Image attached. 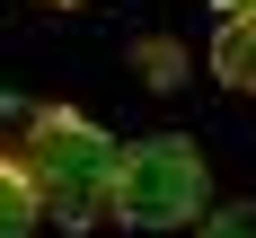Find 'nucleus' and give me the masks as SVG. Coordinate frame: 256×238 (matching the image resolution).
Returning a JSON list of instances; mask_svg holds the SVG:
<instances>
[{"mask_svg":"<svg viewBox=\"0 0 256 238\" xmlns=\"http://www.w3.org/2000/svg\"><path fill=\"white\" fill-rule=\"evenodd\" d=\"M115 221L124 230H204L212 221V168L186 132H142L124 141V168H115Z\"/></svg>","mask_w":256,"mask_h":238,"instance_id":"obj_2","label":"nucleus"},{"mask_svg":"<svg viewBox=\"0 0 256 238\" xmlns=\"http://www.w3.org/2000/svg\"><path fill=\"white\" fill-rule=\"evenodd\" d=\"M212 9H221V18H256V0H212Z\"/></svg>","mask_w":256,"mask_h":238,"instance_id":"obj_6","label":"nucleus"},{"mask_svg":"<svg viewBox=\"0 0 256 238\" xmlns=\"http://www.w3.org/2000/svg\"><path fill=\"white\" fill-rule=\"evenodd\" d=\"M36 185L26 177H9V168H0V238H36Z\"/></svg>","mask_w":256,"mask_h":238,"instance_id":"obj_4","label":"nucleus"},{"mask_svg":"<svg viewBox=\"0 0 256 238\" xmlns=\"http://www.w3.org/2000/svg\"><path fill=\"white\" fill-rule=\"evenodd\" d=\"M53 9H80V0H53Z\"/></svg>","mask_w":256,"mask_h":238,"instance_id":"obj_7","label":"nucleus"},{"mask_svg":"<svg viewBox=\"0 0 256 238\" xmlns=\"http://www.w3.org/2000/svg\"><path fill=\"white\" fill-rule=\"evenodd\" d=\"M18 115V132H9V177L36 185V203H44V221H62V230H98L106 212H115V168H124V150L106 141L88 115H71V106H9Z\"/></svg>","mask_w":256,"mask_h":238,"instance_id":"obj_1","label":"nucleus"},{"mask_svg":"<svg viewBox=\"0 0 256 238\" xmlns=\"http://www.w3.org/2000/svg\"><path fill=\"white\" fill-rule=\"evenodd\" d=\"M194 238H256V203H221Z\"/></svg>","mask_w":256,"mask_h":238,"instance_id":"obj_5","label":"nucleus"},{"mask_svg":"<svg viewBox=\"0 0 256 238\" xmlns=\"http://www.w3.org/2000/svg\"><path fill=\"white\" fill-rule=\"evenodd\" d=\"M212 79L256 97V18H221L212 26Z\"/></svg>","mask_w":256,"mask_h":238,"instance_id":"obj_3","label":"nucleus"}]
</instances>
